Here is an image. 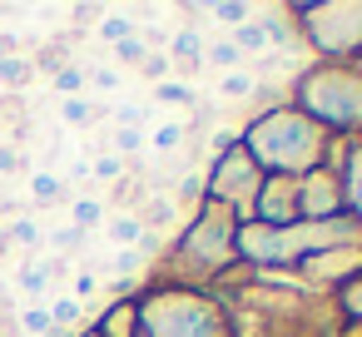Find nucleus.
I'll use <instances>...</instances> for the list:
<instances>
[{
  "instance_id": "obj_30",
  "label": "nucleus",
  "mask_w": 362,
  "mask_h": 337,
  "mask_svg": "<svg viewBox=\"0 0 362 337\" xmlns=\"http://www.w3.org/2000/svg\"><path fill=\"white\" fill-rule=\"evenodd\" d=\"M115 55H119V60H134V65H144V60H149V50H144V40H139V35H134V40H124V45H115Z\"/></svg>"
},
{
  "instance_id": "obj_24",
  "label": "nucleus",
  "mask_w": 362,
  "mask_h": 337,
  "mask_svg": "<svg viewBox=\"0 0 362 337\" xmlns=\"http://www.w3.org/2000/svg\"><path fill=\"white\" fill-rule=\"evenodd\" d=\"M218 90H223L228 100H248V95L258 90V80H253V75H243V70H233V75H228V80H223Z\"/></svg>"
},
{
  "instance_id": "obj_32",
  "label": "nucleus",
  "mask_w": 362,
  "mask_h": 337,
  "mask_svg": "<svg viewBox=\"0 0 362 337\" xmlns=\"http://www.w3.org/2000/svg\"><path fill=\"white\" fill-rule=\"evenodd\" d=\"M139 144H144V134H139V129H119V134H115V149H119V154H134Z\"/></svg>"
},
{
  "instance_id": "obj_7",
  "label": "nucleus",
  "mask_w": 362,
  "mask_h": 337,
  "mask_svg": "<svg viewBox=\"0 0 362 337\" xmlns=\"http://www.w3.org/2000/svg\"><path fill=\"white\" fill-rule=\"evenodd\" d=\"M298 218H308V223L347 218V194H342V179H337L332 164H322V169L298 179Z\"/></svg>"
},
{
  "instance_id": "obj_1",
  "label": "nucleus",
  "mask_w": 362,
  "mask_h": 337,
  "mask_svg": "<svg viewBox=\"0 0 362 337\" xmlns=\"http://www.w3.org/2000/svg\"><path fill=\"white\" fill-rule=\"evenodd\" d=\"M238 149L263 169V174H283V179H303L313 169L327 164V149L332 139L293 105H273L263 110L243 134H238Z\"/></svg>"
},
{
  "instance_id": "obj_26",
  "label": "nucleus",
  "mask_w": 362,
  "mask_h": 337,
  "mask_svg": "<svg viewBox=\"0 0 362 337\" xmlns=\"http://www.w3.org/2000/svg\"><path fill=\"white\" fill-rule=\"evenodd\" d=\"M60 119L65 124H85L90 119V100H80V95L75 100H60Z\"/></svg>"
},
{
  "instance_id": "obj_40",
  "label": "nucleus",
  "mask_w": 362,
  "mask_h": 337,
  "mask_svg": "<svg viewBox=\"0 0 362 337\" xmlns=\"http://www.w3.org/2000/svg\"><path fill=\"white\" fill-rule=\"evenodd\" d=\"M357 70H362V60H357Z\"/></svg>"
},
{
  "instance_id": "obj_37",
  "label": "nucleus",
  "mask_w": 362,
  "mask_h": 337,
  "mask_svg": "<svg viewBox=\"0 0 362 337\" xmlns=\"http://www.w3.org/2000/svg\"><path fill=\"white\" fill-rule=\"evenodd\" d=\"M164 70H169L164 60H144V75H149V80H164Z\"/></svg>"
},
{
  "instance_id": "obj_12",
  "label": "nucleus",
  "mask_w": 362,
  "mask_h": 337,
  "mask_svg": "<svg viewBox=\"0 0 362 337\" xmlns=\"http://www.w3.org/2000/svg\"><path fill=\"white\" fill-rule=\"evenodd\" d=\"M233 45H238L243 60H248V55H263V50H268V30H263V20L253 16L248 25H238V30H233Z\"/></svg>"
},
{
  "instance_id": "obj_5",
  "label": "nucleus",
  "mask_w": 362,
  "mask_h": 337,
  "mask_svg": "<svg viewBox=\"0 0 362 337\" xmlns=\"http://www.w3.org/2000/svg\"><path fill=\"white\" fill-rule=\"evenodd\" d=\"M298 35L317 60L357 65L362 60V0H317V6H293Z\"/></svg>"
},
{
  "instance_id": "obj_15",
  "label": "nucleus",
  "mask_w": 362,
  "mask_h": 337,
  "mask_svg": "<svg viewBox=\"0 0 362 337\" xmlns=\"http://www.w3.org/2000/svg\"><path fill=\"white\" fill-rule=\"evenodd\" d=\"M204 60L218 65V70H243V55H238L233 40H209V45H204Z\"/></svg>"
},
{
  "instance_id": "obj_13",
  "label": "nucleus",
  "mask_w": 362,
  "mask_h": 337,
  "mask_svg": "<svg viewBox=\"0 0 362 337\" xmlns=\"http://www.w3.org/2000/svg\"><path fill=\"white\" fill-rule=\"evenodd\" d=\"M110 238H115L119 248H139V243H144V218H134V213L110 218Z\"/></svg>"
},
{
  "instance_id": "obj_8",
  "label": "nucleus",
  "mask_w": 362,
  "mask_h": 337,
  "mask_svg": "<svg viewBox=\"0 0 362 337\" xmlns=\"http://www.w3.org/2000/svg\"><path fill=\"white\" fill-rule=\"evenodd\" d=\"M248 223H263V228H288L298 223V179H283V174H268L253 208H248Z\"/></svg>"
},
{
  "instance_id": "obj_20",
  "label": "nucleus",
  "mask_w": 362,
  "mask_h": 337,
  "mask_svg": "<svg viewBox=\"0 0 362 337\" xmlns=\"http://www.w3.org/2000/svg\"><path fill=\"white\" fill-rule=\"evenodd\" d=\"M70 218H75V228L85 233V228H95V223L105 218V203H100V199H75V203H70Z\"/></svg>"
},
{
  "instance_id": "obj_22",
  "label": "nucleus",
  "mask_w": 362,
  "mask_h": 337,
  "mask_svg": "<svg viewBox=\"0 0 362 337\" xmlns=\"http://www.w3.org/2000/svg\"><path fill=\"white\" fill-rule=\"evenodd\" d=\"M154 100H159V105H194V90L179 85V80H159V85H154Z\"/></svg>"
},
{
  "instance_id": "obj_34",
  "label": "nucleus",
  "mask_w": 362,
  "mask_h": 337,
  "mask_svg": "<svg viewBox=\"0 0 362 337\" xmlns=\"http://www.w3.org/2000/svg\"><path fill=\"white\" fill-rule=\"evenodd\" d=\"M95 288H100V278H95V273H80V278H75V292H70V297H75V302H85V297H90Z\"/></svg>"
},
{
  "instance_id": "obj_29",
  "label": "nucleus",
  "mask_w": 362,
  "mask_h": 337,
  "mask_svg": "<svg viewBox=\"0 0 362 337\" xmlns=\"http://www.w3.org/2000/svg\"><path fill=\"white\" fill-rule=\"evenodd\" d=\"M45 283H50V273H45V268H21V288H25L30 297H40V292H45Z\"/></svg>"
},
{
  "instance_id": "obj_10",
  "label": "nucleus",
  "mask_w": 362,
  "mask_h": 337,
  "mask_svg": "<svg viewBox=\"0 0 362 337\" xmlns=\"http://www.w3.org/2000/svg\"><path fill=\"white\" fill-rule=\"evenodd\" d=\"M95 337H139V312H134V297L110 302V307L95 317Z\"/></svg>"
},
{
  "instance_id": "obj_27",
  "label": "nucleus",
  "mask_w": 362,
  "mask_h": 337,
  "mask_svg": "<svg viewBox=\"0 0 362 337\" xmlns=\"http://www.w3.org/2000/svg\"><path fill=\"white\" fill-rule=\"evenodd\" d=\"M179 144H184V129H179V124H164V129H154V149H159V154H174Z\"/></svg>"
},
{
  "instance_id": "obj_23",
  "label": "nucleus",
  "mask_w": 362,
  "mask_h": 337,
  "mask_svg": "<svg viewBox=\"0 0 362 337\" xmlns=\"http://www.w3.org/2000/svg\"><path fill=\"white\" fill-rule=\"evenodd\" d=\"M21 327H25L30 337H50V332H55V322H50L45 307H25V312H21Z\"/></svg>"
},
{
  "instance_id": "obj_4",
  "label": "nucleus",
  "mask_w": 362,
  "mask_h": 337,
  "mask_svg": "<svg viewBox=\"0 0 362 337\" xmlns=\"http://www.w3.org/2000/svg\"><path fill=\"white\" fill-rule=\"evenodd\" d=\"M293 110H303L327 139H362V70L313 60L293 80Z\"/></svg>"
},
{
  "instance_id": "obj_9",
  "label": "nucleus",
  "mask_w": 362,
  "mask_h": 337,
  "mask_svg": "<svg viewBox=\"0 0 362 337\" xmlns=\"http://www.w3.org/2000/svg\"><path fill=\"white\" fill-rule=\"evenodd\" d=\"M327 164H332V169H337V179H342V194H347V218L362 228V139H332Z\"/></svg>"
},
{
  "instance_id": "obj_31",
  "label": "nucleus",
  "mask_w": 362,
  "mask_h": 337,
  "mask_svg": "<svg viewBox=\"0 0 362 337\" xmlns=\"http://www.w3.org/2000/svg\"><path fill=\"white\" fill-rule=\"evenodd\" d=\"M179 199H189V203L199 208V203H204V179H199V174H189V179L179 184Z\"/></svg>"
},
{
  "instance_id": "obj_25",
  "label": "nucleus",
  "mask_w": 362,
  "mask_h": 337,
  "mask_svg": "<svg viewBox=\"0 0 362 337\" xmlns=\"http://www.w3.org/2000/svg\"><path fill=\"white\" fill-rule=\"evenodd\" d=\"M80 85H85V75H80V70H70V65H65V70H55V90H60L65 100H75V95H80Z\"/></svg>"
},
{
  "instance_id": "obj_18",
  "label": "nucleus",
  "mask_w": 362,
  "mask_h": 337,
  "mask_svg": "<svg viewBox=\"0 0 362 337\" xmlns=\"http://www.w3.org/2000/svg\"><path fill=\"white\" fill-rule=\"evenodd\" d=\"M100 40H110V45L134 40V20H129V16H105V20H100Z\"/></svg>"
},
{
  "instance_id": "obj_35",
  "label": "nucleus",
  "mask_w": 362,
  "mask_h": 337,
  "mask_svg": "<svg viewBox=\"0 0 362 337\" xmlns=\"http://www.w3.org/2000/svg\"><path fill=\"white\" fill-rule=\"evenodd\" d=\"M75 243H80V228H60L55 233V248H75Z\"/></svg>"
},
{
  "instance_id": "obj_14",
  "label": "nucleus",
  "mask_w": 362,
  "mask_h": 337,
  "mask_svg": "<svg viewBox=\"0 0 362 337\" xmlns=\"http://www.w3.org/2000/svg\"><path fill=\"white\" fill-rule=\"evenodd\" d=\"M204 16H214V20H223L228 30H238V25L253 20V6H238V0H218V6H204Z\"/></svg>"
},
{
  "instance_id": "obj_17",
  "label": "nucleus",
  "mask_w": 362,
  "mask_h": 337,
  "mask_svg": "<svg viewBox=\"0 0 362 337\" xmlns=\"http://www.w3.org/2000/svg\"><path fill=\"white\" fill-rule=\"evenodd\" d=\"M30 75H35L30 60H21V55H0V85H16V90H21V85H30Z\"/></svg>"
},
{
  "instance_id": "obj_3",
  "label": "nucleus",
  "mask_w": 362,
  "mask_h": 337,
  "mask_svg": "<svg viewBox=\"0 0 362 337\" xmlns=\"http://www.w3.org/2000/svg\"><path fill=\"white\" fill-rule=\"evenodd\" d=\"M139 337H233L228 302L214 288H184V283H149L134 297Z\"/></svg>"
},
{
  "instance_id": "obj_39",
  "label": "nucleus",
  "mask_w": 362,
  "mask_h": 337,
  "mask_svg": "<svg viewBox=\"0 0 362 337\" xmlns=\"http://www.w3.org/2000/svg\"><path fill=\"white\" fill-rule=\"evenodd\" d=\"M80 337H95V327H85V332H80Z\"/></svg>"
},
{
  "instance_id": "obj_19",
  "label": "nucleus",
  "mask_w": 362,
  "mask_h": 337,
  "mask_svg": "<svg viewBox=\"0 0 362 337\" xmlns=\"http://www.w3.org/2000/svg\"><path fill=\"white\" fill-rule=\"evenodd\" d=\"M60 194H65V189H60V179H55L50 169H40V174H30V199H35V203H55Z\"/></svg>"
},
{
  "instance_id": "obj_6",
  "label": "nucleus",
  "mask_w": 362,
  "mask_h": 337,
  "mask_svg": "<svg viewBox=\"0 0 362 337\" xmlns=\"http://www.w3.org/2000/svg\"><path fill=\"white\" fill-rule=\"evenodd\" d=\"M263 179H268V174H263L243 149H228V154H218V159H214V169L204 174V199H214V203L233 208V213H238V223H248V208H253V199H258Z\"/></svg>"
},
{
  "instance_id": "obj_2",
  "label": "nucleus",
  "mask_w": 362,
  "mask_h": 337,
  "mask_svg": "<svg viewBox=\"0 0 362 337\" xmlns=\"http://www.w3.org/2000/svg\"><path fill=\"white\" fill-rule=\"evenodd\" d=\"M233 238H238V213L204 199L194 208V218L184 223V233L174 238L169 248V273L159 283H184V288H218L233 268H238V253H233Z\"/></svg>"
},
{
  "instance_id": "obj_28",
  "label": "nucleus",
  "mask_w": 362,
  "mask_h": 337,
  "mask_svg": "<svg viewBox=\"0 0 362 337\" xmlns=\"http://www.w3.org/2000/svg\"><path fill=\"white\" fill-rule=\"evenodd\" d=\"M11 243H21V248H35V243H40V228H35L30 218H16V223H11Z\"/></svg>"
},
{
  "instance_id": "obj_33",
  "label": "nucleus",
  "mask_w": 362,
  "mask_h": 337,
  "mask_svg": "<svg viewBox=\"0 0 362 337\" xmlns=\"http://www.w3.org/2000/svg\"><path fill=\"white\" fill-rule=\"evenodd\" d=\"M124 174V164L115 159V154H105V159H95V179H119Z\"/></svg>"
},
{
  "instance_id": "obj_36",
  "label": "nucleus",
  "mask_w": 362,
  "mask_h": 337,
  "mask_svg": "<svg viewBox=\"0 0 362 337\" xmlns=\"http://www.w3.org/2000/svg\"><path fill=\"white\" fill-rule=\"evenodd\" d=\"M16 164H21V159H16V149L0 144V174H16Z\"/></svg>"
},
{
  "instance_id": "obj_16",
  "label": "nucleus",
  "mask_w": 362,
  "mask_h": 337,
  "mask_svg": "<svg viewBox=\"0 0 362 337\" xmlns=\"http://www.w3.org/2000/svg\"><path fill=\"white\" fill-rule=\"evenodd\" d=\"M45 312H50V322H55V327H80V317H85V302H75V297H55Z\"/></svg>"
},
{
  "instance_id": "obj_21",
  "label": "nucleus",
  "mask_w": 362,
  "mask_h": 337,
  "mask_svg": "<svg viewBox=\"0 0 362 337\" xmlns=\"http://www.w3.org/2000/svg\"><path fill=\"white\" fill-rule=\"evenodd\" d=\"M169 50H174L179 60H189V65H199V60H204V40H199V30H179Z\"/></svg>"
},
{
  "instance_id": "obj_38",
  "label": "nucleus",
  "mask_w": 362,
  "mask_h": 337,
  "mask_svg": "<svg viewBox=\"0 0 362 337\" xmlns=\"http://www.w3.org/2000/svg\"><path fill=\"white\" fill-rule=\"evenodd\" d=\"M0 55H11V35H0Z\"/></svg>"
},
{
  "instance_id": "obj_11",
  "label": "nucleus",
  "mask_w": 362,
  "mask_h": 337,
  "mask_svg": "<svg viewBox=\"0 0 362 337\" xmlns=\"http://www.w3.org/2000/svg\"><path fill=\"white\" fill-rule=\"evenodd\" d=\"M332 307H337V317H342V327H352V332H362V278H352V283H342V288L332 292Z\"/></svg>"
}]
</instances>
